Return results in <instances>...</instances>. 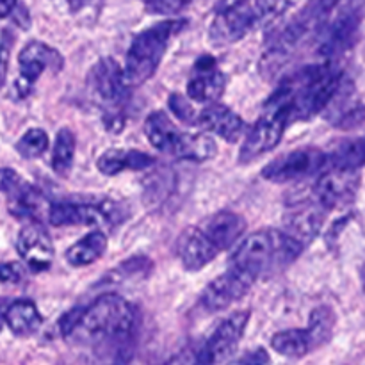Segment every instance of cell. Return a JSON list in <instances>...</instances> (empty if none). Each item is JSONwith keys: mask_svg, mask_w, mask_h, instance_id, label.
Instances as JSON below:
<instances>
[{"mask_svg": "<svg viewBox=\"0 0 365 365\" xmlns=\"http://www.w3.org/2000/svg\"><path fill=\"white\" fill-rule=\"evenodd\" d=\"M48 135L43 128H31L16 143V152L25 159H38L48 150Z\"/></svg>", "mask_w": 365, "mask_h": 365, "instance_id": "cell-30", "label": "cell"}, {"mask_svg": "<svg viewBox=\"0 0 365 365\" xmlns=\"http://www.w3.org/2000/svg\"><path fill=\"white\" fill-rule=\"evenodd\" d=\"M18 255L29 264L32 271L48 269L53 259L52 239L38 223H29L21 228L16 239Z\"/></svg>", "mask_w": 365, "mask_h": 365, "instance_id": "cell-18", "label": "cell"}, {"mask_svg": "<svg viewBox=\"0 0 365 365\" xmlns=\"http://www.w3.org/2000/svg\"><path fill=\"white\" fill-rule=\"evenodd\" d=\"M360 185L359 171L324 170L312 189V196L327 210L348 205L355 200Z\"/></svg>", "mask_w": 365, "mask_h": 365, "instance_id": "cell-14", "label": "cell"}, {"mask_svg": "<svg viewBox=\"0 0 365 365\" xmlns=\"http://www.w3.org/2000/svg\"><path fill=\"white\" fill-rule=\"evenodd\" d=\"M20 78L16 82V91L20 96L29 95L32 84L45 70L59 73L64 66V59L53 46L43 41H29L18 56Z\"/></svg>", "mask_w": 365, "mask_h": 365, "instance_id": "cell-13", "label": "cell"}, {"mask_svg": "<svg viewBox=\"0 0 365 365\" xmlns=\"http://www.w3.org/2000/svg\"><path fill=\"white\" fill-rule=\"evenodd\" d=\"M227 89V77L212 56H202L195 63L187 82V96L200 103H217Z\"/></svg>", "mask_w": 365, "mask_h": 365, "instance_id": "cell-15", "label": "cell"}, {"mask_svg": "<svg viewBox=\"0 0 365 365\" xmlns=\"http://www.w3.org/2000/svg\"><path fill=\"white\" fill-rule=\"evenodd\" d=\"M220 250L216 248L202 227H189L178 235L177 255L187 271H200L212 262Z\"/></svg>", "mask_w": 365, "mask_h": 365, "instance_id": "cell-17", "label": "cell"}, {"mask_svg": "<svg viewBox=\"0 0 365 365\" xmlns=\"http://www.w3.org/2000/svg\"><path fill=\"white\" fill-rule=\"evenodd\" d=\"M11 46H13V36H11L7 31H4L2 36H0V88L6 84L7 68H9Z\"/></svg>", "mask_w": 365, "mask_h": 365, "instance_id": "cell-33", "label": "cell"}, {"mask_svg": "<svg viewBox=\"0 0 365 365\" xmlns=\"http://www.w3.org/2000/svg\"><path fill=\"white\" fill-rule=\"evenodd\" d=\"M24 277L25 271L18 262L0 264V282H6V284H18L20 280H24Z\"/></svg>", "mask_w": 365, "mask_h": 365, "instance_id": "cell-34", "label": "cell"}, {"mask_svg": "<svg viewBox=\"0 0 365 365\" xmlns=\"http://www.w3.org/2000/svg\"><path fill=\"white\" fill-rule=\"evenodd\" d=\"M191 0H145V6L153 14H177L187 7Z\"/></svg>", "mask_w": 365, "mask_h": 365, "instance_id": "cell-32", "label": "cell"}, {"mask_svg": "<svg viewBox=\"0 0 365 365\" xmlns=\"http://www.w3.org/2000/svg\"><path fill=\"white\" fill-rule=\"evenodd\" d=\"M342 78L337 63L323 61L289 75L269 98L291 106V121H307L327 110Z\"/></svg>", "mask_w": 365, "mask_h": 365, "instance_id": "cell-2", "label": "cell"}, {"mask_svg": "<svg viewBox=\"0 0 365 365\" xmlns=\"http://www.w3.org/2000/svg\"><path fill=\"white\" fill-rule=\"evenodd\" d=\"M145 134L150 145L155 146L159 152L170 153L173 157H180L184 143L187 139V132H182L163 110H155L146 118Z\"/></svg>", "mask_w": 365, "mask_h": 365, "instance_id": "cell-20", "label": "cell"}, {"mask_svg": "<svg viewBox=\"0 0 365 365\" xmlns=\"http://www.w3.org/2000/svg\"><path fill=\"white\" fill-rule=\"evenodd\" d=\"M250 321V310H239L221 321L196 356V365H220L237 349Z\"/></svg>", "mask_w": 365, "mask_h": 365, "instance_id": "cell-11", "label": "cell"}, {"mask_svg": "<svg viewBox=\"0 0 365 365\" xmlns=\"http://www.w3.org/2000/svg\"><path fill=\"white\" fill-rule=\"evenodd\" d=\"M4 319H6L9 330L14 335H20V337L32 335L34 331L39 330L43 323L38 307L29 302V299H18V302L7 305L6 312H4Z\"/></svg>", "mask_w": 365, "mask_h": 365, "instance_id": "cell-25", "label": "cell"}, {"mask_svg": "<svg viewBox=\"0 0 365 365\" xmlns=\"http://www.w3.org/2000/svg\"><path fill=\"white\" fill-rule=\"evenodd\" d=\"M185 27L187 20L184 18L164 20L145 29L132 39L123 68L125 78L130 88L143 84L155 73L171 39L180 34Z\"/></svg>", "mask_w": 365, "mask_h": 365, "instance_id": "cell-4", "label": "cell"}, {"mask_svg": "<svg viewBox=\"0 0 365 365\" xmlns=\"http://www.w3.org/2000/svg\"><path fill=\"white\" fill-rule=\"evenodd\" d=\"M291 123V106L277 100H267L264 113L250 128L239 152L241 163H250L264 153L271 152L284 138L285 127Z\"/></svg>", "mask_w": 365, "mask_h": 365, "instance_id": "cell-7", "label": "cell"}, {"mask_svg": "<svg viewBox=\"0 0 365 365\" xmlns=\"http://www.w3.org/2000/svg\"><path fill=\"white\" fill-rule=\"evenodd\" d=\"M0 191L6 195L9 212L16 217H27L38 223L46 214L48 217L50 203L38 187L29 184L13 170H0Z\"/></svg>", "mask_w": 365, "mask_h": 365, "instance_id": "cell-10", "label": "cell"}, {"mask_svg": "<svg viewBox=\"0 0 365 365\" xmlns=\"http://www.w3.org/2000/svg\"><path fill=\"white\" fill-rule=\"evenodd\" d=\"M202 230L209 235V239L220 252H225L237 245L239 239L242 237V234L246 232V221L245 217L232 210H221V212L207 217L205 223L202 225Z\"/></svg>", "mask_w": 365, "mask_h": 365, "instance_id": "cell-21", "label": "cell"}, {"mask_svg": "<svg viewBox=\"0 0 365 365\" xmlns=\"http://www.w3.org/2000/svg\"><path fill=\"white\" fill-rule=\"evenodd\" d=\"M128 88L123 68L110 57L100 59L88 75V89L103 114H123L121 109L128 100Z\"/></svg>", "mask_w": 365, "mask_h": 365, "instance_id": "cell-8", "label": "cell"}, {"mask_svg": "<svg viewBox=\"0 0 365 365\" xmlns=\"http://www.w3.org/2000/svg\"><path fill=\"white\" fill-rule=\"evenodd\" d=\"M328 210L312 196L309 202H299L291 207L285 216V232L305 248L317 237Z\"/></svg>", "mask_w": 365, "mask_h": 365, "instance_id": "cell-16", "label": "cell"}, {"mask_svg": "<svg viewBox=\"0 0 365 365\" xmlns=\"http://www.w3.org/2000/svg\"><path fill=\"white\" fill-rule=\"evenodd\" d=\"M168 103H170V109L173 113V116H177L178 120L187 125H198L200 114H196V110L192 109V106L184 96L178 95V93H173L168 98Z\"/></svg>", "mask_w": 365, "mask_h": 365, "instance_id": "cell-31", "label": "cell"}, {"mask_svg": "<svg viewBox=\"0 0 365 365\" xmlns=\"http://www.w3.org/2000/svg\"><path fill=\"white\" fill-rule=\"evenodd\" d=\"M89 2H93V0H68V4H70L71 11H78V9H84L86 6H88Z\"/></svg>", "mask_w": 365, "mask_h": 365, "instance_id": "cell-38", "label": "cell"}, {"mask_svg": "<svg viewBox=\"0 0 365 365\" xmlns=\"http://www.w3.org/2000/svg\"><path fill=\"white\" fill-rule=\"evenodd\" d=\"M239 365H269V356H267V353L262 348H259L242 356Z\"/></svg>", "mask_w": 365, "mask_h": 365, "instance_id": "cell-35", "label": "cell"}, {"mask_svg": "<svg viewBox=\"0 0 365 365\" xmlns=\"http://www.w3.org/2000/svg\"><path fill=\"white\" fill-rule=\"evenodd\" d=\"M75 135L70 128H61L56 135V145L52 152V170L59 177H68L73 166Z\"/></svg>", "mask_w": 365, "mask_h": 365, "instance_id": "cell-28", "label": "cell"}, {"mask_svg": "<svg viewBox=\"0 0 365 365\" xmlns=\"http://www.w3.org/2000/svg\"><path fill=\"white\" fill-rule=\"evenodd\" d=\"M155 159L145 152H138V150H120L110 148L103 152L96 160V168L106 177H114V175L121 173L125 170H146V168L153 166Z\"/></svg>", "mask_w": 365, "mask_h": 365, "instance_id": "cell-23", "label": "cell"}, {"mask_svg": "<svg viewBox=\"0 0 365 365\" xmlns=\"http://www.w3.org/2000/svg\"><path fill=\"white\" fill-rule=\"evenodd\" d=\"M123 220V207L103 196L61 200L50 203L48 210V221L53 227H114Z\"/></svg>", "mask_w": 365, "mask_h": 365, "instance_id": "cell-6", "label": "cell"}, {"mask_svg": "<svg viewBox=\"0 0 365 365\" xmlns=\"http://www.w3.org/2000/svg\"><path fill=\"white\" fill-rule=\"evenodd\" d=\"M246 2H252V0H220L216 6V11L228 9V7H234V6H239V4H246Z\"/></svg>", "mask_w": 365, "mask_h": 365, "instance_id": "cell-37", "label": "cell"}, {"mask_svg": "<svg viewBox=\"0 0 365 365\" xmlns=\"http://www.w3.org/2000/svg\"><path fill=\"white\" fill-rule=\"evenodd\" d=\"M303 246L285 230H259L246 237L232 255L230 266L241 267L248 273L271 274L284 269L285 266L298 259Z\"/></svg>", "mask_w": 365, "mask_h": 365, "instance_id": "cell-3", "label": "cell"}, {"mask_svg": "<svg viewBox=\"0 0 365 365\" xmlns=\"http://www.w3.org/2000/svg\"><path fill=\"white\" fill-rule=\"evenodd\" d=\"M362 166H365V135L342 139L327 152V170L359 171Z\"/></svg>", "mask_w": 365, "mask_h": 365, "instance_id": "cell-24", "label": "cell"}, {"mask_svg": "<svg viewBox=\"0 0 365 365\" xmlns=\"http://www.w3.org/2000/svg\"><path fill=\"white\" fill-rule=\"evenodd\" d=\"M335 327V314L330 307H319V309L314 310L310 314L309 321V331L310 339H312L314 349L321 348L323 344H327L331 339V334H334Z\"/></svg>", "mask_w": 365, "mask_h": 365, "instance_id": "cell-29", "label": "cell"}, {"mask_svg": "<svg viewBox=\"0 0 365 365\" xmlns=\"http://www.w3.org/2000/svg\"><path fill=\"white\" fill-rule=\"evenodd\" d=\"M327 170V152L314 146L292 150L285 155L277 157L260 171L266 180L277 182V184H287V182L302 180V178L312 177Z\"/></svg>", "mask_w": 365, "mask_h": 365, "instance_id": "cell-9", "label": "cell"}, {"mask_svg": "<svg viewBox=\"0 0 365 365\" xmlns=\"http://www.w3.org/2000/svg\"><path fill=\"white\" fill-rule=\"evenodd\" d=\"M198 125L205 130L214 132L221 139L228 143H237L245 130V121L237 113L223 103H212L200 113Z\"/></svg>", "mask_w": 365, "mask_h": 365, "instance_id": "cell-22", "label": "cell"}, {"mask_svg": "<svg viewBox=\"0 0 365 365\" xmlns=\"http://www.w3.org/2000/svg\"><path fill=\"white\" fill-rule=\"evenodd\" d=\"M107 250V237L103 232L95 230L82 237L81 241L75 242L73 246L66 250L64 257H66L68 264L73 267H84L98 260L100 257L106 253Z\"/></svg>", "mask_w": 365, "mask_h": 365, "instance_id": "cell-26", "label": "cell"}, {"mask_svg": "<svg viewBox=\"0 0 365 365\" xmlns=\"http://www.w3.org/2000/svg\"><path fill=\"white\" fill-rule=\"evenodd\" d=\"M341 2H344V0H341ZM365 0H349V4H359V6H362Z\"/></svg>", "mask_w": 365, "mask_h": 365, "instance_id": "cell-40", "label": "cell"}, {"mask_svg": "<svg viewBox=\"0 0 365 365\" xmlns=\"http://www.w3.org/2000/svg\"><path fill=\"white\" fill-rule=\"evenodd\" d=\"M138 314L118 294H102L88 307H75L59 319L66 341H77L102 349L113 364H125L134 348Z\"/></svg>", "mask_w": 365, "mask_h": 365, "instance_id": "cell-1", "label": "cell"}, {"mask_svg": "<svg viewBox=\"0 0 365 365\" xmlns=\"http://www.w3.org/2000/svg\"><path fill=\"white\" fill-rule=\"evenodd\" d=\"M271 348L278 355L289 356V359H302V356L314 351L312 339H310L307 328L305 330H296V328H292V330L278 331L271 339Z\"/></svg>", "mask_w": 365, "mask_h": 365, "instance_id": "cell-27", "label": "cell"}, {"mask_svg": "<svg viewBox=\"0 0 365 365\" xmlns=\"http://www.w3.org/2000/svg\"><path fill=\"white\" fill-rule=\"evenodd\" d=\"M18 0H0V18H6L16 9Z\"/></svg>", "mask_w": 365, "mask_h": 365, "instance_id": "cell-36", "label": "cell"}, {"mask_svg": "<svg viewBox=\"0 0 365 365\" xmlns=\"http://www.w3.org/2000/svg\"><path fill=\"white\" fill-rule=\"evenodd\" d=\"M4 312H6V309H0V328H2V324L6 323V319H4Z\"/></svg>", "mask_w": 365, "mask_h": 365, "instance_id": "cell-39", "label": "cell"}, {"mask_svg": "<svg viewBox=\"0 0 365 365\" xmlns=\"http://www.w3.org/2000/svg\"><path fill=\"white\" fill-rule=\"evenodd\" d=\"M327 113L328 120L342 130H353L365 123V106L356 98L355 86L348 78H342L341 88L327 107Z\"/></svg>", "mask_w": 365, "mask_h": 365, "instance_id": "cell-19", "label": "cell"}, {"mask_svg": "<svg viewBox=\"0 0 365 365\" xmlns=\"http://www.w3.org/2000/svg\"><path fill=\"white\" fill-rule=\"evenodd\" d=\"M289 0H252L239 6L220 9L209 27V39L216 46H227L245 38L250 31L280 16Z\"/></svg>", "mask_w": 365, "mask_h": 365, "instance_id": "cell-5", "label": "cell"}, {"mask_svg": "<svg viewBox=\"0 0 365 365\" xmlns=\"http://www.w3.org/2000/svg\"><path fill=\"white\" fill-rule=\"evenodd\" d=\"M255 280V274L248 273L241 267L230 266V269L225 271L221 277L207 285L200 303L207 312H221V310L228 309L232 303L245 298Z\"/></svg>", "mask_w": 365, "mask_h": 365, "instance_id": "cell-12", "label": "cell"}]
</instances>
